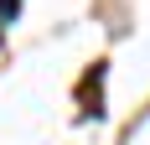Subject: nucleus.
<instances>
[{"mask_svg": "<svg viewBox=\"0 0 150 145\" xmlns=\"http://www.w3.org/2000/svg\"><path fill=\"white\" fill-rule=\"evenodd\" d=\"M16 5H21V0H0V16H16Z\"/></svg>", "mask_w": 150, "mask_h": 145, "instance_id": "1", "label": "nucleus"}]
</instances>
